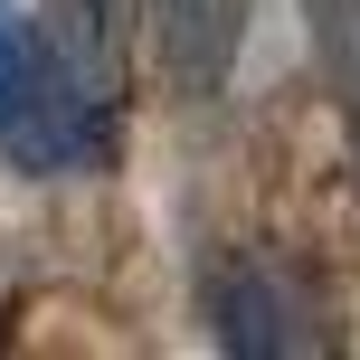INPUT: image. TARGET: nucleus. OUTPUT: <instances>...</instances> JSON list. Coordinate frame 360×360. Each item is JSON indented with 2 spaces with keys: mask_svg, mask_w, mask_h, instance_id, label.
I'll list each match as a JSON object with an SVG mask.
<instances>
[{
  "mask_svg": "<svg viewBox=\"0 0 360 360\" xmlns=\"http://www.w3.org/2000/svg\"><path fill=\"white\" fill-rule=\"evenodd\" d=\"M67 19H38V0H0V162L38 180L86 171L114 105V48Z\"/></svg>",
  "mask_w": 360,
  "mask_h": 360,
  "instance_id": "1",
  "label": "nucleus"
},
{
  "mask_svg": "<svg viewBox=\"0 0 360 360\" xmlns=\"http://www.w3.org/2000/svg\"><path fill=\"white\" fill-rule=\"evenodd\" d=\"M209 313H218V342H228V351H266V360H275V351H323V342H332L323 294H313L285 256H266V247H247L228 275H218Z\"/></svg>",
  "mask_w": 360,
  "mask_h": 360,
  "instance_id": "2",
  "label": "nucleus"
}]
</instances>
